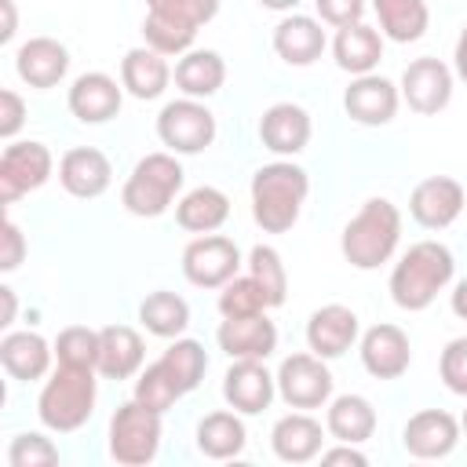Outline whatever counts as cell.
Segmentation results:
<instances>
[{
	"label": "cell",
	"instance_id": "obj_1",
	"mask_svg": "<svg viewBox=\"0 0 467 467\" xmlns=\"http://www.w3.org/2000/svg\"><path fill=\"white\" fill-rule=\"evenodd\" d=\"M310 193V179L292 161L263 164L252 175V215L266 234H285L296 226L303 201Z\"/></svg>",
	"mask_w": 467,
	"mask_h": 467
},
{
	"label": "cell",
	"instance_id": "obj_2",
	"mask_svg": "<svg viewBox=\"0 0 467 467\" xmlns=\"http://www.w3.org/2000/svg\"><path fill=\"white\" fill-rule=\"evenodd\" d=\"M456 259L438 241H416L390 270V296L401 310H427L434 296L452 281Z\"/></svg>",
	"mask_w": 467,
	"mask_h": 467
},
{
	"label": "cell",
	"instance_id": "obj_3",
	"mask_svg": "<svg viewBox=\"0 0 467 467\" xmlns=\"http://www.w3.org/2000/svg\"><path fill=\"white\" fill-rule=\"evenodd\" d=\"M401 241V212L387 197H368L361 212L343 226V259L358 270H376L394 255Z\"/></svg>",
	"mask_w": 467,
	"mask_h": 467
},
{
	"label": "cell",
	"instance_id": "obj_4",
	"mask_svg": "<svg viewBox=\"0 0 467 467\" xmlns=\"http://www.w3.org/2000/svg\"><path fill=\"white\" fill-rule=\"evenodd\" d=\"M36 412H40V423L58 434L84 427L95 412V368L58 365L40 390Z\"/></svg>",
	"mask_w": 467,
	"mask_h": 467
},
{
	"label": "cell",
	"instance_id": "obj_5",
	"mask_svg": "<svg viewBox=\"0 0 467 467\" xmlns=\"http://www.w3.org/2000/svg\"><path fill=\"white\" fill-rule=\"evenodd\" d=\"M150 15L142 22L146 47L161 55H186L197 29L215 18L219 0H146Z\"/></svg>",
	"mask_w": 467,
	"mask_h": 467
},
{
	"label": "cell",
	"instance_id": "obj_6",
	"mask_svg": "<svg viewBox=\"0 0 467 467\" xmlns=\"http://www.w3.org/2000/svg\"><path fill=\"white\" fill-rule=\"evenodd\" d=\"M179 190H182V164L171 153H150L131 168L120 201L131 215L153 219V215L168 212V204Z\"/></svg>",
	"mask_w": 467,
	"mask_h": 467
},
{
	"label": "cell",
	"instance_id": "obj_7",
	"mask_svg": "<svg viewBox=\"0 0 467 467\" xmlns=\"http://www.w3.org/2000/svg\"><path fill=\"white\" fill-rule=\"evenodd\" d=\"M161 449V412L142 401H124L109 420V456L128 467H142Z\"/></svg>",
	"mask_w": 467,
	"mask_h": 467
},
{
	"label": "cell",
	"instance_id": "obj_8",
	"mask_svg": "<svg viewBox=\"0 0 467 467\" xmlns=\"http://www.w3.org/2000/svg\"><path fill=\"white\" fill-rule=\"evenodd\" d=\"M157 135L171 153H201L215 139V117L197 99H175L161 109Z\"/></svg>",
	"mask_w": 467,
	"mask_h": 467
},
{
	"label": "cell",
	"instance_id": "obj_9",
	"mask_svg": "<svg viewBox=\"0 0 467 467\" xmlns=\"http://www.w3.org/2000/svg\"><path fill=\"white\" fill-rule=\"evenodd\" d=\"M237 266H241V252L223 234H204L190 241L182 252V274L197 288H223L230 277H237Z\"/></svg>",
	"mask_w": 467,
	"mask_h": 467
},
{
	"label": "cell",
	"instance_id": "obj_10",
	"mask_svg": "<svg viewBox=\"0 0 467 467\" xmlns=\"http://www.w3.org/2000/svg\"><path fill=\"white\" fill-rule=\"evenodd\" d=\"M277 390L292 409H321L332 398V372L317 354H292L277 368Z\"/></svg>",
	"mask_w": 467,
	"mask_h": 467
},
{
	"label": "cell",
	"instance_id": "obj_11",
	"mask_svg": "<svg viewBox=\"0 0 467 467\" xmlns=\"http://www.w3.org/2000/svg\"><path fill=\"white\" fill-rule=\"evenodd\" d=\"M51 150L44 142H11L0 157V201L15 204L22 193L40 190L51 175Z\"/></svg>",
	"mask_w": 467,
	"mask_h": 467
},
{
	"label": "cell",
	"instance_id": "obj_12",
	"mask_svg": "<svg viewBox=\"0 0 467 467\" xmlns=\"http://www.w3.org/2000/svg\"><path fill=\"white\" fill-rule=\"evenodd\" d=\"M401 95H405L409 109L431 117V113L445 109L449 99H452V69L441 58L423 55V58H416V62L405 66V73H401Z\"/></svg>",
	"mask_w": 467,
	"mask_h": 467
},
{
	"label": "cell",
	"instance_id": "obj_13",
	"mask_svg": "<svg viewBox=\"0 0 467 467\" xmlns=\"http://www.w3.org/2000/svg\"><path fill=\"white\" fill-rule=\"evenodd\" d=\"M463 208H467V193H463V186H460L456 179H449V175H431V179H423V182L412 190V197H409L412 219H416L420 226H427V230H445V226H452Z\"/></svg>",
	"mask_w": 467,
	"mask_h": 467
},
{
	"label": "cell",
	"instance_id": "obj_14",
	"mask_svg": "<svg viewBox=\"0 0 467 467\" xmlns=\"http://www.w3.org/2000/svg\"><path fill=\"white\" fill-rule=\"evenodd\" d=\"M343 109L350 120L365 124V128H379L390 124L398 113V88L387 77L376 73H361L347 91H343Z\"/></svg>",
	"mask_w": 467,
	"mask_h": 467
},
{
	"label": "cell",
	"instance_id": "obj_15",
	"mask_svg": "<svg viewBox=\"0 0 467 467\" xmlns=\"http://www.w3.org/2000/svg\"><path fill=\"white\" fill-rule=\"evenodd\" d=\"M274 387H277V376H270L263 368V361H255V358H237L230 365V372L223 376V398L244 416L270 409Z\"/></svg>",
	"mask_w": 467,
	"mask_h": 467
},
{
	"label": "cell",
	"instance_id": "obj_16",
	"mask_svg": "<svg viewBox=\"0 0 467 467\" xmlns=\"http://www.w3.org/2000/svg\"><path fill=\"white\" fill-rule=\"evenodd\" d=\"M412 361L409 336L398 325H372L361 336V365L376 379H398Z\"/></svg>",
	"mask_w": 467,
	"mask_h": 467
},
{
	"label": "cell",
	"instance_id": "obj_17",
	"mask_svg": "<svg viewBox=\"0 0 467 467\" xmlns=\"http://www.w3.org/2000/svg\"><path fill=\"white\" fill-rule=\"evenodd\" d=\"M401 441H405V449H409L412 456H420V460H441V456H449V452L456 449V441H460V423H456L449 412H441V409H423V412H416V416L405 423Z\"/></svg>",
	"mask_w": 467,
	"mask_h": 467
},
{
	"label": "cell",
	"instance_id": "obj_18",
	"mask_svg": "<svg viewBox=\"0 0 467 467\" xmlns=\"http://www.w3.org/2000/svg\"><path fill=\"white\" fill-rule=\"evenodd\" d=\"M219 347L237 361V358H270L277 350V328L266 314H248V317H223L215 332Z\"/></svg>",
	"mask_w": 467,
	"mask_h": 467
},
{
	"label": "cell",
	"instance_id": "obj_19",
	"mask_svg": "<svg viewBox=\"0 0 467 467\" xmlns=\"http://www.w3.org/2000/svg\"><path fill=\"white\" fill-rule=\"evenodd\" d=\"M358 339V314L343 303H328L310 314L306 321V343L317 358H339Z\"/></svg>",
	"mask_w": 467,
	"mask_h": 467
},
{
	"label": "cell",
	"instance_id": "obj_20",
	"mask_svg": "<svg viewBox=\"0 0 467 467\" xmlns=\"http://www.w3.org/2000/svg\"><path fill=\"white\" fill-rule=\"evenodd\" d=\"M310 113L303 109V106H296V102H277V106H270L266 113H263V120H259V139H263V146L266 150H274V153H281V157H292V153H299L306 142H310Z\"/></svg>",
	"mask_w": 467,
	"mask_h": 467
},
{
	"label": "cell",
	"instance_id": "obj_21",
	"mask_svg": "<svg viewBox=\"0 0 467 467\" xmlns=\"http://www.w3.org/2000/svg\"><path fill=\"white\" fill-rule=\"evenodd\" d=\"M58 179H62L66 193L88 201V197L106 193V186H109V179H113V168H109V157H106L102 150H95V146H77V150H69V153L62 157Z\"/></svg>",
	"mask_w": 467,
	"mask_h": 467
},
{
	"label": "cell",
	"instance_id": "obj_22",
	"mask_svg": "<svg viewBox=\"0 0 467 467\" xmlns=\"http://www.w3.org/2000/svg\"><path fill=\"white\" fill-rule=\"evenodd\" d=\"M15 69L29 88H55L69 69V51L51 36H33L18 47Z\"/></svg>",
	"mask_w": 467,
	"mask_h": 467
},
{
	"label": "cell",
	"instance_id": "obj_23",
	"mask_svg": "<svg viewBox=\"0 0 467 467\" xmlns=\"http://www.w3.org/2000/svg\"><path fill=\"white\" fill-rule=\"evenodd\" d=\"M120 109V88L106 73H80L69 88V113L84 124H106Z\"/></svg>",
	"mask_w": 467,
	"mask_h": 467
},
{
	"label": "cell",
	"instance_id": "obj_24",
	"mask_svg": "<svg viewBox=\"0 0 467 467\" xmlns=\"http://www.w3.org/2000/svg\"><path fill=\"white\" fill-rule=\"evenodd\" d=\"M142 336L128 325H106L99 328V372L106 379H128L142 368Z\"/></svg>",
	"mask_w": 467,
	"mask_h": 467
},
{
	"label": "cell",
	"instance_id": "obj_25",
	"mask_svg": "<svg viewBox=\"0 0 467 467\" xmlns=\"http://www.w3.org/2000/svg\"><path fill=\"white\" fill-rule=\"evenodd\" d=\"M321 423L306 412H292V416H281L270 431V445L277 452V460L285 463H306L314 456H321Z\"/></svg>",
	"mask_w": 467,
	"mask_h": 467
},
{
	"label": "cell",
	"instance_id": "obj_26",
	"mask_svg": "<svg viewBox=\"0 0 467 467\" xmlns=\"http://www.w3.org/2000/svg\"><path fill=\"white\" fill-rule=\"evenodd\" d=\"M274 51L288 62V66H310L321 58L325 51V29L317 18H306V15H292V18H281L277 29H274Z\"/></svg>",
	"mask_w": 467,
	"mask_h": 467
},
{
	"label": "cell",
	"instance_id": "obj_27",
	"mask_svg": "<svg viewBox=\"0 0 467 467\" xmlns=\"http://www.w3.org/2000/svg\"><path fill=\"white\" fill-rule=\"evenodd\" d=\"M168 55L153 51V47H131L120 62V84L135 95V99H157L164 95L168 80H171V69L164 62Z\"/></svg>",
	"mask_w": 467,
	"mask_h": 467
},
{
	"label": "cell",
	"instance_id": "obj_28",
	"mask_svg": "<svg viewBox=\"0 0 467 467\" xmlns=\"http://www.w3.org/2000/svg\"><path fill=\"white\" fill-rule=\"evenodd\" d=\"M332 51H336L339 69L361 77V73H372V69L379 66V58H383V40H379V33H376L372 26L354 22V26H343V29L336 33Z\"/></svg>",
	"mask_w": 467,
	"mask_h": 467
},
{
	"label": "cell",
	"instance_id": "obj_29",
	"mask_svg": "<svg viewBox=\"0 0 467 467\" xmlns=\"http://www.w3.org/2000/svg\"><path fill=\"white\" fill-rule=\"evenodd\" d=\"M175 219L190 234H215L230 219V197L215 186H197L175 204Z\"/></svg>",
	"mask_w": 467,
	"mask_h": 467
},
{
	"label": "cell",
	"instance_id": "obj_30",
	"mask_svg": "<svg viewBox=\"0 0 467 467\" xmlns=\"http://www.w3.org/2000/svg\"><path fill=\"white\" fill-rule=\"evenodd\" d=\"M0 365L15 379H40L51 365V347L36 332H7L0 339Z\"/></svg>",
	"mask_w": 467,
	"mask_h": 467
},
{
	"label": "cell",
	"instance_id": "obj_31",
	"mask_svg": "<svg viewBox=\"0 0 467 467\" xmlns=\"http://www.w3.org/2000/svg\"><path fill=\"white\" fill-rule=\"evenodd\" d=\"M376 431V409L368 398L361 394H339L332 405H328V434L336 441H347V445H361L368 441Z\"/></svg>",
	"mask_w": 467,
	"mask_h": 467
},
{
	"label": "cell",
	"instance_id": "obj_32",
	"mask_svg": "<svg viewBox=\"0 0 467 467\" xmlns=\"http://www.w3.org/2000/svg\"><path fill=\"white\" fill-rule=\"evenodd\" d=\"M226 62L215 51H186L175 66V84L186 99H208L223 88Z\"/></svg>",
	"mask_w": 467,
	"mask_h": 467
},
{
	"label": "cell",
	"instance_id": "obj_33",
	"mask_svg": "<svg viewBox=\"0 0 467 467\" xmlns=\"http://www.w3.org/2000/svg\"><path fill=\"white\" fill-rule=\"evenodd\" d=\"M372 7L379 18V29L398 44H412L427 33V22H431L427 0H372Z\"/></svg>",
	"mask_w": 467,
	"mask_h": 467
},
{
	"label": "cell",
	"instance_id": "obj_34",
	"mask_svg": "<svg viewBox=\"0 0 467 467\" xmlns=\"http://www.w3.org/2000/svg\"><path fill=\"white\" fill-rule=\"evenodd\" d=\"M197 449L208 460H230L244 449V423L234 412H208L197 423Z\"/></svg>",
	"mask_w": 467,
	"mask_h": 467
},
{
	"label": "cell",
	"instance_id": "obj_35",
	"mask_svg": "<svg viewBox=\"0 0 467 467\" xmlns=\"http://www.w3.org/2000/svg\"><path fill=\"white\" fill-rule=\"evenodd\" d=\"M139 321L146 325V332L161 336V339H171L179 332H186L190 325V306L182 296L175 292H150L142 303H139Z\"/></svg>",
	"mask_w": 467,
	"mask_h": 467
},
{
	"label": "cell",
	"instance_id": "obj_36",
	"mask_svg": "<svg viewBox=\"0 0 467 467\" xmlns=\"http://www.w3.org/2000/svg\"><path fill=\"white\" fill-rule=\"evenodd\" d=\"M182 394H186V390H182V383L175 379V372L164 365V358L153 361V365H146V372L135 379V401H142V405L153 409V412H168Z\"/></svg>",
	"mask_w": 467,
	"mask_h": 467
},
{
	"label": "cell",
	"instance_id": "obj_37",
	"mask_svg": "<svg viewBox=\"0 0 467 467\" xmlns=\"http://www.w3.org/2000/svg\"><path fill=\"white\" fill-rule=\"evenodd\" d=\"M248 266H252L255 285H259L263 296H266V306H281V303H285V292H288V274H285V263H281L277 248L255 244L252 255H248Z\"/></svg>",
	"mask_w": 467,
	"mask_h": 467
},
{
	"label": "cell",
	"instance_id": "obj_38",
	"mask_svg": "<svg viewBox=\"0 0 467 467\" xmlns=\"http://www.w3.org/2000/svg\"><path fill=\"white\" fill-rule=\"evenodd\" d=\"M55 358L58 365H77V368H99V332L88 325H69L55 339Z\"/></svg>",
	"mask_w": 467,
	"mask_h": 467
},
{
	"label": "cell",
	"instance_id": "obj_39",
	"mask_svg": "<svg viewBox=\"0 0 467 467\" xmlns=\"http://www.w3.org/2000/svg\"><path fill=\"white\" fill-rule=\"evenodd\" d=\"M161 358H164V365L175 372V379L182 383L186 394L201 383V376H204V368H208V354H204V347H201L197 339H175Z\"/></svg>",
	"mask_w": 467,
	"mask_h": 467
},
{
	"label": "cell",
	"instance_id": "obj_40",
	"mask_svg": "<svg viewBox=\"0 0 467 467\" xmlns=\"http://www.w3.org/2000/svg\"><path fill=\"white\" fill-rule=\"evenodd\" d=\"M266 310V296L255 285V277H230L219 292V314L223 317H248V314H263Z\"/></svg>",
	"mask_w": 467,
	"mask_h": 467
},
{
	"label": "cell",
	"instance_id": "obj_41",
	"mask_svg": "<svg viewBox=\"0 0 467 467\" xmlns=\"http://www.w3.org/2000/svg\"><path fill=\"white\" fill-rule=\"evenodd\" d=\"M7 463L11 467H51L58 463V449L44 434H18L7 449Z\"/></svg>",
	"mask_w": 467,
	"mask_h": 467
},
{
	"label": "cell",
	"instance_id": "obj_42",
	"mask_svg": "<svg viewBox=\"0 0 467 467\" xmlns=\"http://www.w3.org/2000/svg\"><path fill=\"white\" fill-rule=\"evenodd\" d=\"M438 372L445 379V387L460 398H467V336L463 339H452L445 350H441V361H438Z\"/></svg>",
	"mask_w": 467,
	"mask_h": 467
},
{
	"label": "cell",
	"instance_id": "obj_43",
	"mask_svg": "<svg viewBox=\"0 0 467 467\" xmlns=\"http://www.w3.org/2000/svg\"><path fill=\"white\" fill-rule=\"evenodd\" d=\"M314 7H317V15H321V22H328V26H336V29L354 26V22H361V15H365V0H314Z\"/></svg>",
	"mask_w": 467,
	"mask_h": 467
},
{
	"label": "cell",
	"instance_id": "obj_44",
	"mask_svg": "<svg viewBox=\"0 0 467 467\" xmlns=\"http://www.w3.org/2000/svg\"><path fill=\"white\" fill-rule=\"evenodd\" d=\"M22 120H26V102L11 88H4L0 91V139H11L22 128Z\"/></svg>",
	"mask_w": 467,
	"mask_h": 467
},
{
	"label": "cell",
	"instance_id": "obj_45",
	"mask_svg": "<svg viewBox=\"0 0 467 467\" xmlns=\"http://www.w3.org/2000/svg\"><path fill=\"white\" fill-rule=\"evenodd\" d=\"M26 255V241H22V230L7 219L4 223V255H0V270H15Z\"/></svg>",
	"mask_w": 467,
	"mask_h": 467
},
{
	"label": "cell",
	"instance_id": "obj_46",
	"mask_svg": "<svg viewBox=\"0 0 467 467\" xmlns=\"http://www.w3.org/2000/svg\"><path fill=\"white\" fill-rule=\"evenodd\" d=\"M321 463H350V467H365L368 460H365V452H358L354 445L343 441V449H328V452H321Z\"/></svg>",
	"mask_w": 467,
	"mask_h": 467
},
{
	"label": "cell",
	"instance_id": "obj_47",
	"mask_svg": "<svg viewBox=\"0 0 467 467\" xmlns=\"http://www.w3.org/2000/svg\"><path fill=\"white\" fill-rule=\"evenodd\" d=\"M456 77L467 84V26H463V33H460V40H456Z\"/></svg>",
	"mask_w": 467,
	"mask_h": 467
},
{
	"label": "cell",
	"instance_id": "obj_48",
	"mask_svg": "<svg viewBox=\"0 0 467 467\" xmlns=\"http://www.w3.org/2000/svg\"><path fill=\"white\" fill-rule=\"evenodd\" d=\"M0 11H4V29H0V44H7L15 36V4L11 0H0Z\"/></svg>",
	"mask_w": 467,
	"mask_h": 467
},
{
	"label": "cell",
	"instance_id": "obj_49",
	"mask_svg": "<svg viewBox=\"0 0 467 467\" xmlns=\"http://www.w3.org/2000/svg\"><path fill=\"white\" fill-rule=\"evenodd\" d=\"M452 314L467 321V277H463V281L456 285V292H452Z\"/></svg>",
	"mask_w": 467,
	"mask_h": 467
},
{
	"label": "cell",
	"instance_id": "obj_50",
	"mask_svg": "<svg viewBox=\"0 0 467 467\" xmlns=\"http://www.w3.org/2000/svg\"><path fill=\"white\" fill-rule=\"evenodd\" d=\"M0 299H4V321L0 325H11L15 321V292L11 288H0Z\"/></svg>",
	"mask_w": 467,
	"mask_h": 467
},
{
	"label": "cell",
	"instance_id": "obj_51",
	"mask_svg": "<svg viewBox=\"0 0 467 467\" xmlns=\"http://www.w3.org/2000/svg\"><path fill=\"white\" fill-rule=\"evenodd\" d=\"M263 7H270V11H288V7H296L299 0H259Z\"/></svg>",
	"mask_w": 467,
	"mask_h": 467
},
{
	"label": "cell",
	"instance_id": "obj_52",
	"mask_svg": "<svg viewBox=\"0 0 467 467\" xmlns=\"http://www.w3.org/2000/svg\"><path fill=\"white\" fill-rule=\"evenodd\" d=\"M463 431H467V412H463Z\"/></svg>",
	"mask_w": 467,
	"mask_h": 467
}]
</instances>
